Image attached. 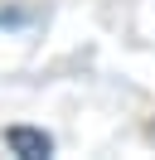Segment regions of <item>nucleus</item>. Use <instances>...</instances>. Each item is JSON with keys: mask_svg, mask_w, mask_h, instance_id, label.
<instances>
[{"mask_svg": "<svg viewBox=\"0 0 155 160\" xmlns=\"http://www.w3.org/2000/svg\"><path fill=\"white\" fill-rule=\"evenodd\" d=\"M5 146L15 150V155H29V160H39V155H48V150H53V141H48L44 131L15 126V131H5Z\"/></svg>", "mask_w": 155, "mask_h": 160, "instance_id": "f257e3e1", "label": "nucleus"}]
</instances>
